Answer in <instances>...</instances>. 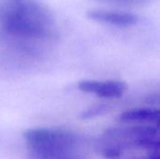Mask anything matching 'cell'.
I'll list each match as a JSON object with an SVG mask.
<instances>
[{"instance_id": "6da1fadb", "label": "cell", "mask_w": 160, "mask_h": 159, "mask_svg": "<svg viewBox=\"0 0 160 159\" xmlns=\"http://www.w3.org/2000/svg\"><path fill=\"white\" fill-rule=\"evenodd\" d=\"M53 18L39 0H0V30L19 38H47L52 33Z\"/></svg>"}, {"instance_id": "7a4b0ae2", "label": "cell", "mask_w": 160, "mask_h": 159, "mask_svg": "<svg viewBox=\"0 0 160 159\" xmlns=\"http://www.w3.org/2000/svg\"><path fill=\"white\" fill-rule=\"evenodd\" d=\"M29 159H55L67 155L73 143L72 136L62 130L31 128L23 132Z\"/></svg>"}, {"instance_id": "3957f363", "label": "cell", "mask_w": 160, "mask_h": 159, "mask_svg": "<svg viewBox=\"0 0 160 159\" xmlns=\"http://www.w3.org/2000/svg\"><path fill=\"white\" fill-rule=\"evenodd\" d=\"M80 91L88 94H95L103 98H118L127 91L128 85L122 81H96L83 80L78 83Z\"/></svg>"}, {"instance_id": "277c9868", "label": "cell", "mask_w": 160, "mask_h": 159, "mask_svg": "<svg viewBox=\"0 0 160 159\" xmlns=\"http://www.w3.org/2000/svg\"><path fill=\"white\" fill-rule=\"evenodd\" d=\"M86 15L89 19L95 22H103L119 27L132 26L138 21V17L136 14L121 10L91 9L87 11Z\"/></svg>"}, {"instance_id": "5b68a950", "label": "cell", "mask_w": 160, "mask_h": 159, "mask_svg": "<svg viewBox=\"0 0 160 159\" xmlns=\"http://www.w3.org/2000/svg\"><path fill=\"white\" fill-rule=\"evenodd\" d=\"M119 120L124 124L152 125L159 127L160 112L151 108H135L124 112Z\"/></svg>"}, {"instance_id": "8992f818", "label": "cell", "mask_w": 160, "mask_h": 159, "mask_svg": "<svg viewBox=\"0 0 160 159\" xmlns=\"http://www.w3.org/2000/svg\"><path fill=\"white\" fill-rule=\"evenodd\" d=\"M108 106L105 104H98V105H95L91 108H89L88 110H86L82 114V119H90L98 115H101L103 113H105L106 112H108Z\"/></svg>"}, {"instance_id": "52a82bcc", "label": "cell", "mask_w": 160, "mask_h": 159, "mask_svg": "<svg viewBox=\"0 0 160 159\" xmlns=\"http://www.w3.org/2000/svg\"><path fill=\"white\" fill-rule=\"evenodd\" d=\"M93 1L111 4V5H117V6H133V5L143 4L150 0H93Z\"/></svg>"}, {"instance_id": "ba28073f", "label": "cell", "mask_w": 160, "mask_h": 159, "mask_svg": "<svg viewBox=\"0 0 160 159\" xmlns=\"http://www.w3.org/2000/svg\"><path fill=\"white\" fill-rule=\"evenodd\" d=\"M102 155L107 159H118L121 157V152L120 149L117 147H110V148H106L103 151Z\"/></svg>"}, {"instance_id": "9c48e42d", "label": "cell", "mask_w": 160, "mask_h": 159, "mask_svg": "<svg viewBox=\"0 0 160 159\" xmlns=\"http://www.w3.org/2000/svg\"><path fill=\"white\" fill-rule=\"evenodd\" d=\"M146 159H160L159 155H158V151H155L152 154H150Z\"/></svg>"}, {"instance_id": "30bf717a", "label": "cell", "mask_w": 160, "mask_h": 159, "mask_svg": "<svg viewBox=\"0 0 160 159\" xmlns=\"http://www.w3.org/2000/svg\"><path fill=\"white\" fill-rule=\"evenodd\" d=\"M55 159H72V158L68 157L66 155V156H63V157H58V158H55Z\"/></svg>"}]
</instances>
